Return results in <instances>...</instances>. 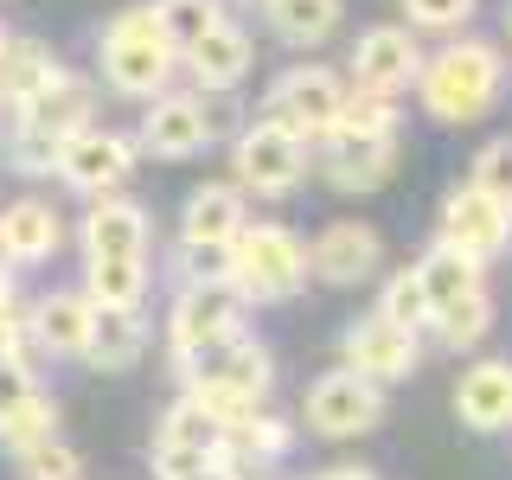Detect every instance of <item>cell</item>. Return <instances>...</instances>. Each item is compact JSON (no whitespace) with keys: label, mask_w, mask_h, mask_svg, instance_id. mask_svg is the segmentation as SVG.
<instances>
[{"label":"cell","mask_w":512,"mask_h":480,"mask_svg":"<svg viewBox=\"0 0 512 480\" xmlns=\"http://www.w3.org/2000/svg\"><path fill=\"white\" fill-rule=\"evenodd\" d=\"M186 359V378H192V397L218 416V423H237V416L256 410V397L269 391V352L250 346L244 333H218V340L180 352Z\"/></svg>","instance_id":"cell-1"},{"label":"cell","mask_w":512,"mask_h":480,"mask_svg":"<svg viewBox=\"0 0 512 480\" xmlns=\"http://www.w3.org/2000/svg\"><path fill=\"white\" fill-rule=\"evenodd\" d=\"M506 64L487 39H461L423 71V109L436 122H480L493 103H500Z\"/></svg>","instance_id":"cell-2"},{"label":"cell","mask_w":512,"mask_h":480,"mask_svg":"<svg viewBox=\"0 0 512 480\" xmlns=\"http://www.w3.org/2000/svg\"><path fill=\"white\" fill-rule=\"evenodd\" d=\"M77 128H90V90L77 84V77H52L39 96H26L20 103V128H13V167L20 173H52L64 141L77 135Z\"/></svg>","instance_id":"cell-3"},{"label":"cell","mask_w":512,"mask_h":480,"mask_svg":"<svg viewBox=\"0 0 512 480\" xmlns=\"http://www.w3.org/2000/svg\"><path fill=\"white\" fill-rule=\"evenodd\" d=\"M173 45H167V32H160L154 20V7H128L109 20L103 32V77L116 84L122 96H154L160 84L173 77Z\"/></svg>","instance_id":"cell-4"},{"label":"cell","mask_w":512,"mask_h":480,"mask_svg":"<svg viewBox=\"0 0 512 480\" xmlns=\"http://www.w3.org/2000/svg\"><path fill=\"white\" fill-rule=\"evenodd\" d=\"M244 295L256 301H288L301 295L308 282V250H301L295 231L282 224H256V231H237V276H231Z\"/></svg>","instance_id":"cell-5"},{"label":"cell","mask_w":512,"mask_h":480,"mask_svg":"<svg viewBox=\"0 0 512 480\" xmlns=\"http://www.w3.org/2000/svg\"><path fill=\"white\" fill-rule=\"evenodd\" d=\"M301 173H308V141L295 135L288 122H256L237 135V180L250 192H295Z\"/></svg>","instance_id":"cell-6"},{"label":"cell","mask_w":512,"mask_h":480,"mask_svg":"<svg viewBox=\"0 0 512 480\" xmlns=\"http://www.w3.org/2000/svg\"><path fill=\"white\" fill-rule=\"evenodd\" d=\"M340 103H346L340 77L320 71V64H295V71H282L276 90H269V116L288 122L301 141H308V135H327V128L340 122Z\"/></svg>","instance_id":"cell-7"},{"label":"cell","mask_w":512,"mask_h":480,"mask_svg":"<svg viewBox=\"0 0 512 480\" xmlns=\"http://www.w3.org/2000/svg\"><path fill=\"white\" fill-rule=\"evenodd\" d=\"M384 416V397H378V378H365V372H327L308 391V423L320 429V436H365Z\"/></svg>","instance_id":"cell-8"},{"label":"cell","mask_w":512,"mask_h":480,"mask_svg":"<svg viewBox=\"0 0 512 480\" xmlns=\"http://www.w3.org/2000/svg\"><path fill=\"white\" fill-rule=\"evenodd\" d=\"M512 237V205H500L493 192L480 186H455L442 205V244L468 250L474 263H487V256H500Z\"/></svg>","instance_id":"cell-9"},{"label":"cell","mask_w":512,"mask_h":480,"mask_svg":"<svg viewBox=\"0 0 512 480\" xmlns=\"http://www.w3.org/2000/svg\"><path fill=\"white\" fill-rule=\"evenodd\" d=\"M58 173L77 192H116L128 173H135V141L109 135V128H77L58 154Z\"/></svg>","instance_id":"cell-10"},{"label":"cell","mask_w":512,"mask_h":480,"mask_svg":"<svg viewBox=\"0 0 512 480\" xmlns=\"http://www.w3.org/2000/svg\"><path fill=\"white\" fill-rule=\"evenodd\" d=\"M391 135H365V128H327V148H320V173H327L340 192H372L384 173H391Z\"/></svg>","instance_id":"cell-11"},{"label":"cell","mask_w":512,"mask_h":480,"mask_svg":"<svg viewBox=\"0 0 512 480\" xmlns=\"http://www.w3.org/2000/svg\"><path fill=\"white\" fill-rule=\"evenodd\" d=\"M384 263V244H378V231L372 224H359V218H346V224H327V231L314 237V250H308V269L320 282H365L372 269Z\"/></svg>","instance_id":"cell-12"},{"label":"cell","mask_w":512,"mask_h":480,"mask_svg":"<svg viewBox=\"0 0 512 480\" xmlns=\"http://www.w3.org/2000/svg\"><path fill=\"white\" fill-rule=\"evenodd\" d=\"M416 71H423V58H416L410 26H372L352 45V77H359V90L391 96V90H404Z\"/></svg>","instance_id":"cell-13"},{"label":"cell","mask_w":512,"mask_h":480,"mask_svg":"<svg viewBox=\"0 0 512 480\" xmlns=\"http://www.w3.org/2000/svg\"><path fill=\"white\" fill-rule=\"evenodd\" d=\"M346 359H352V372H365V378H404L410 365H416V333L410 327H397V320H359V327L346 333Z\"/></svg>","instance_id":"cell-14"},{"label":"cell","mask_w":512,"mask_h":480,"mask_svg":"<svg viewBox=\"0 0 512 480\" xmlns=\"http://www.w3.org/2000/svg\"><path fill=\"white\" fill-rule=\"evenodd\" d=\"M212 448H224V423L199 404V397H180V404L160 416V436H154V461H160V468L199 461V455H212Z\"/></svg>","instance_id":"cell-15"},{"label":"cell","mask_w":512,"mask_h":480,"mask_svg":"<svg viewBox=\"0 0 512 480\" xmlns=\"http://www.w3.org/2000/svg\"><path fill=\"white\" fill-rule=\"evenodd\" d=\"M84 250L90 256H141L148 250V212L135 199H109L96 192L90 218H84Z\"/></svg>","instance_id":"cell-16"},{"label":"cell","mask_w":512,"mask_h":480,"mask_svg":"<svg viewBox=\"0 0 512 480\" xmlns=\"http://www.w3.org/2000/svg\"><path fill=\"white\" fill-rule=\"evenodd\" d=\"M141 148L160 160H186L205 148V116L192 96H160V103L141 116Z\"/></svg>","instance_id":"cell-17"},{"label":"cell","mask_w":512,"mask_h":480,"mask_svg":"<svg viewBox=\"0 0 512 480\" xmlns=\"http://www.w3.org/2000/svg\"><path fill=\"white\" fill-rule=\"evenodd\" d=\"M141 346H148L141 308H109V301H90V346H84L90 365H103V372H122V365L141 359Z\"/></svg>","instance_id":"cell-18"},{"label":"cell","mask_w":512,"mask_h":480,"mask_svg":"<svg viewBox=\"0 0 512 480\" xmlns=\"http://www.w3.org/2000/svg\"><path fill=\"white\" fill-rule=\"evenodd\" d=\"M455 416L480 436H493V429L512 423V372L506 365H474L468 378L455 384Z\"/></svg>","instance_id":"cell-19"},{"label":"cell","mask_w":512,"mask_h":480,"mask_svg":"<svg viewBox=\"0 0 512 480\" xmlns=\"http://www.w3.org/2000/svg\"><path fill=\"white\" fill-rule=\"evenodd\" d=\"M58 237H64V224L39 199H20L0 212V256H13V263H45L58 250Z\"/></svg>","instance_id":"cell-20"},{"label":"cell","mask_w":512,"mask_h":480,"mask_svg":"<svg viewBox=\"0 0 512 480\" xmlns=\"http://www.w3.org/2000/svg\"><path fill=\"white\" fill-rule=\"evenodd\" d=\"M186 64H192V77H199V90H231L237 77L250 71V39H244V26L218 20V26L186 52Z\"/></svg>","instance_id":"cell-21"},{"label":"cell","mask_w":512,"mask_h":480,"mask_svg":"<svg viewBox=\"0 0 512 480\" xmlns=\"http://www.w3.org/2000/svg\"><path fill=\"white\" fill-rule=\"evenodd\" d=\"M218 333H237V301L224 288H186V301L173 308V346L192 352Z\"/></svg>","instance_id":"cell-22"},{"label":"cell","mask_w":512,"mask_h":480,"mask_svg":"<svg viewBox=\"0 0 512 480\" xmlns=\"http://www.w3.org/2000/svg\"><path fill=\"white\" fill-rule=\"evenodd\" d=\"M32 333H39L45 352L84 359V346H90V295H45L39 314H32Z\"/></svg>","instance_id":"cell-23"},{"label":"cell","mask_w":512,"mask_h":480,"mask_svg":"<svg viewBox=\"0 0 512 480\" xmlns=\"http://www.w3.org/2000/svg\"><path fill=\"white\" fill-rule=\"evenodd\" d=\"M244 231V199L231 186H199L186 199V244H237Z\"/></svg>","instance_id":"cell-24"},{"label":"cell","mask_w":512,"mask_h":480,"mask_svg":"<svg viewBox=\"0 0 512 480\" xmlns=\"http://www.w3.org/2000/svg\"><path fill=\"white\" fill-rule=\"evenodd\" d=\"M416 282H423L429 320H436V308H448V301H461L468 288H480V263L468 250H455V244H436L423 263H416Z\"/></svg>","instance_id":"cell-25"},{"label":"cell","mask_w":512,"mask_h":480,"mask_svg":"<svg viewBox=\"0 0 512 480\" xmlns=\"http://www.w3.org/2000/svg\"><path fill=\"white\" fill-rule=\"evenodd\" d=\"M52 77H58V64H52L45 45H32V39H7V45H0V103L20 109L26 96H39Z\"/></svg>","instance_id":"cell-26"},{"label":"cell","mask_w":512,"mask_h":480,"mask_svg":"<svg viewBox=\"0 0 512 480\" xmlns=\"http://www.w3.org/2000/svg\"><path fill=\"white\" fill-rule=\"evenodd\" d=\"M148 295V256H90V301L141 308Z\"/></svg>","instance_id":"cell-27"},{"label":"cell","mask_w":512,"mask_h":480,"mask_svg":"<svg viewBox=\"0 0 512 480\" xmlns=\"http://www.w3.org/2000/svg\"><path fill=\"white\" fill-rule=\"evenodd\" d=\"M269 26L288 45H320L340 26V0H269Z\"/></svg>","instance_id":"cell-28"},{"label":"cell","mask_w":512,"mask_h":480,"mask_svg":"<svg viewBox=\"0 0 512 480\" xmlns=\"http://www.w3.org/2000/svg\"><path fill=\"white\" fill-rule=\"evenodd\" d=\"M154 20H160V32H167L173 52H192V45H199L224 13H218V0H160Z\"/></svg>","instance_id":"cell-29"},{"label":"cell","mask_w":512,"mask_h":480,"mask_svg":"<svg viewBox=\"0 0 512 480\" xmlns=\"http://www.w3.org/2000/svg\"><path fill=\"white\" fill-rule=\"evenodd\" d=\"M52 436H58V404H52V397H39V391H32L26 404L0 423V442H7L13 455H26V448H39V442H52Z\"/></svg>","instance_id":"cell-30"},{"label":"cell","mask_w":512,"mask_h":480,"mask_svg":"<svg viewBox=\"0 0 512 480\" xmlns=\"http://www.w3.org/2000/svg\"><path fill=\"white\" fill-rule=\"evenodd\" d=\"M436 327H442V340H448V346H474L480 333L493 327V301L480 295V288H468L461 301H448V308H436Z\"/></svg>","instance_id":"cell-31"},{"label":"cell","mask_w":512,"mask_h":480,"mask_svg":"<svg viewBox=\"0 0 512 480\" xmlns=\"http://www.w3.org/2000/svg\"><path fill=\"white\" fill-rule=\"evenodd\" d=\"M186 282L192 288H224L237 276V244H186Z\"/></svg>","instance_id":"cell-32"},{"label":"cell","mask_w":512,"mask_h":480,"mask_svg":"<svg viewBox=\"0 0 512 480\" xmlns=\"http://www.w3.org/2000/svg\"><path fill=\"white\" fill-rule=\"evenodd\" d=\"M378 314H384V320H397V327H410V333L429 320V301H423V282H416V269H404V276H391V282H384Z\"/></svg>","instance_id":"cell-33"},{"label":"cell","mask_w":512,"mask_h":480,"mask_svg":"<svg viewBox=\"0 0 512 480\" xmlns=\"http://www.w3.org/2000/svg\"><path fill=\"white\" fill-rule=\"evenodd\" d=\"M20 474L26 480H84V461L52 436V442H39V448H26V455H20Z\"/></svg>","instance_id":"cell-34"},{"label":"cell","mask_w":512,"mask_h":480,"mask_svg":"<svg viewBox=\"0 0 512 480\" xmlns=\"http://www.w3.org/2000/svg\"><path fill=\"white\" fill-rule=\"evenodd\" d=\"M340 128H365V135H391L397 116H391V103H384L378 90H352L346 103H340Z\"/></svg>","instance_id":"cell-35"},{"label":"cell","mask_w":512,"mask_h":480,"mask_svg":"<svg viewBox=\"0 0 512 480\" xmlns=\"http://www.w3.org/2000/svg\"><path fill=\"white\" fill-rule=\"evenodd\" d=\"M474 186L493 192L500 205H512V135L493 141V148H480V160H474Z\"/></svg>","instance_id":"cell-36"},{"label":"cell","mask_w":512,"mask_h":480,"mask_svg":"<svg viewBox=\"0 0 512 480\" xmlns=\"http://www.w3.org/2000/svg\"><path fill=\"white\" fill-rule=\"evenodd\" d=\"M231 448H212V455H199V461H180V468H160V480H237L231 468Z\"/></svg>","instance_id":"cell-37"},{"label":"cell","mask_w":512,"mask_h":480,"mask_svg":"<svg viewBox=\"0 0 512 480\" xmlns=\"http://www.w3.org/2000/svg\"><path fill=\"white\" fill-rule=\"evenodd\" d=\"M410 26H461L474 13V0H404Z\"/></svg>","instance_id":"cell-38"},{"label":"cell","mask_w":512,"mask_h":480,"mask_svg":"<svg viewBox=\"0 0 512 480\" xmlns=\"http://www.w3.org/2000/svg\"><path fill=\"white\" fill-rule=\"evenodd\" d=\"M32 391H39V384H32L26 365H20V359H0V423H7V416L20 410Z\"/></svg>","instance_id":"cell-39"},{"label":"cell","mask_w":512,"mask_h":480,"mask_svg":"<svg viewBox=\"0 0 512 480\" xmlns=\"http://www.w3.org/2000/svg\"><path fill=\"white\" fill-rule=\"evenodd\" d=\"M199 116H205V141H212V135H224V128L237 122V109H231L224 90H212V103H199Z\"/></svg>","instance_id":"cell-40"},{"label":"cell","mask_w":512,"mask_h":480,"mask_svg":"<svg viewBox=\"0 0 512 480\" xmlns=\"http://www.w3.org/2000/svg\"><path fill=\"white\" fill-rule=\"evenodd\" d=\"M13 346H20V320H13V308L0 301V359H13Z\"/></svg>","instance_id":"cell-41"},{"label":"cell","mask_w":512,"mask_h":480,"mask_svg":"<svg viewBox=\"0 0 512 480\" xmlns=\"http://www.w3.org/2000/svg\"><path fill=\"white\" fill-rule=\"evenodd\" d=\"M320 480H378V474H365V468H333V474H320Z\"/></svg>","instance_id":"cell-42"},{"label":"cell","mask_w":512,"mask_h":480,"mask_svg":"<svg viewBox=\"0 0 512 480\" xmlns=\"http://www.w3.org/2000/svg\"><path fill=\"white\" fill-rule=\"evenodd\" d=\"M0 301H7V269H0Z\"/></svg>","instance_id":"cell-43"},{"label":"cell","mask_w":512,"mask_h":480,"mask_svg":"<svg viewBox=\"0 0 512 480\" xmlns=\"http://www.w3.org/2000/svg\"><path fill=\"white\" fill-rule=\"evenodd\" d=\"M0 45H7V32H0Z\"/></svg>","instance_id":"cell-44"}]
</instances>
